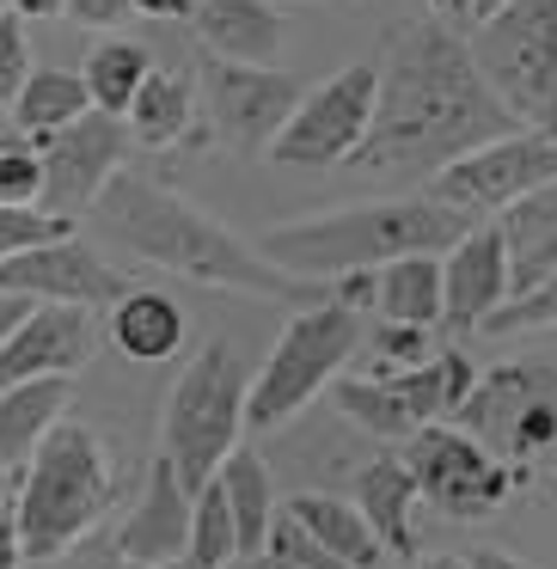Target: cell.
<instances>
[{
	"instance_id": "4",
	"label": "cell",
	"mask_w": 557,
	"mask_h": 569,
	"mask_svg": "<svg viewBox=\"0 0 557 569\" xmlns=\"http://www.w3.org/2000/svg\"><path fill=\"white\" fill-rule=\"evenodd\" d=\"M111 496H117V478L105 466V441L87 422L62 417L19 471V490H13L19 557L26 563H56L62 551H74L111 515Z\"/></svg>"
},
{
	"instance_id": "9",
	"label": "cell",
	"mask_w": 557,
	"mask_h": 569,
	"mask_svg": "<svg viewBox=\"0 0 557 569\" xmlns=\"http://www.w3.org/2000/svg\"><path fill=\"white\" fill-rule=\"evenodd\" d=\"M471 380H478L471 356L447 343V349H435L422 368L380 373V380H368V373L331 380V405L344 410L356 429L380 435V441H410L417 429L454 422L459 405H466V392H471Z\"/></svg>"
},
{
	"instance_id": "30",
	"label": "cell",
	"mask_w": 557,
	"mask_h": 569,
	"mask_svg": "<svg viewBox=\"0 0 557 569\" xmlns=\"http://www.w3.org/2000/svg\"><path fill=\"white\" fill-rule=\"evenodd\" d=\"M239 557V539H233V515H227L221 490L215 483H202L197 496H190V539H185V563L197 569H221Z\"/></svg>"
},
{
	"instance_id": "50",
	"label": "cell",
	"mask_w": 557,
	"mask_h": 569,
	"mask_svg": "<svg viewBox=\"0 0 557 569\" xmlns=\"http://www.w3.org/2000/svg\"><path fill=\"white\" fill-rule=\"evenodd\" d=\"M0 13H7V0H0Z\"/></svg>"
},
{
	"instance_id": "38",
	"label": "cell",
	"mask_w": 557,
	"mask_h": 569,
	"mask_svg": "<svg viewBox=\"0 0 557 569\" xmlns=\"http://www.w3.org/2000/svg\"><path fill=\"white\" fill-rule=\"evenodd\" d=\"M62 13L74 19V26H92V31H111V26H123V19H136L129 0H62Z\"/></svg>"
},
{
	"instance_id": "40",
	"label": "cell",
	"mask_w": 557,
	"mask_h": 569,
	"mask_svg": "<svg viewBox=\"0 0 557 569\" xmlns=\"http://www.w3.org/2000/svg\"><path fill=\"white\" fill-rule=\"evenodd\" d=\"M466 569H533V563H520L515 551H503V545H478V551L466 557Z\"/></svg>"
},
{
	"instance_id": "16",
	"label": "cell",
	"mask_w": 557,
	"mask_h": 569,
	"mask_svg": "<svg viewBox=\"0 0 557 569\" xmlns=\"http://www.w3.org/2000/svg\"><path fill=\"white\" fill-rule=\"evenodd\" d=\"M92 361V319L80 307H31L0 349V392L26 380H74Z\"/></svg>"
},
{
	"instance_id": "43",
	"label": "cell",
	"mask_w": 557,
	"mask_h": 569,
	"mask_svg": "<svg viewBox=\"0 0 557 569\" xmlns=\"http://www.w3.org/2000/svg\"><path fill=\"white\" fill-rule=\"evenodd\" d=\"M13 490H19V471H7V466H0V520L13 515Z\"/></svg>"
},
{
	"instance_id": "12",
	"label": "cell",
	"mask_w": 557,
	"mask_h": 569,
	"mask_svg": "<svg viewBox=\"0 0 557 569\" xmlns=\"http://www.w3.org/2000/svg\"><path fill=\"white\" fill-rule=\"evenodd\" d=\"M374 92H380V68L356 62L344 74H331L325 87H312L295 104L282 129L270 141V160L288 172H319V166H349V153L361 148L374 123Z\"/></svg>"
},
{
	"instance_id": "11",
	"label": "cell",
	"mask_w": 557,
	"mask_h": 569,
	"mask_svg": "<svg viewBox=\"0 0 557 569\" xmlns=\"http://www.w3.org/2000/svg\"><path fill=\"white\" fill-rule=\"evenodd\" d=\"M405 471L410 483H417V502L441 508V515L454 520H484L496 515V508L515 496V471L503 466V459L490 453V447H478L459 422H435V429H417L405 441Z\"/></svg>"
},
{
	"instance_id": "7",
	"label": "cell",
	"mask_w": 557,
	"mask_h": 569,
	"mask_svg": "<svg viewBox=\"0 0 557 569\" xmlns=\"http://www.w3.org/2000/svg\"><path fill=\"white\" fill-rule=\"evenodd\" d=\"M454 422L478 447H490L520 483L557 471V356H520L471 380Z\"/></svg>"
},
{
	"instance_id": "19",
	"label": "cell",
	"mask_w": 557,
	"mask_h": 569,
	"mask_svg": "<svg viewBox=\"0 0 557 569\" xmlns=\"http://www.w3.org/2000/svg\"><path fill=\"white\" fill-rule=\"evenodd\" d=\"M185 26L215 62L270 68L282 50V13H270V0H190Z\"/></svg>"
},
{
	"instance_id": "46",
	"label": "cell",
	"mask_w": 557,
	"mask_h": 569,
	"mask_svg": "<svg viewBox=\"0 0 557 569\" xmlns=\"http://www.w3.org/2000/svg\"><path fill=\"white\" fill-rule=\"evenodd\" d=\"M417 569H466V557H429V563H417Z\"/></svg>"
},
{
	"instance_id": "26",
	"label": "cell",
	"mask_w": 557,
	"mask_h": 569,
	"mask_svg": "<svg viewBox=\"0 0 557 569\" xmlns=\"http://www.w3.org/2000/svg\"><path fill=\"white\" fill-rule=\"evenodd\" d=\"M92 104H87V87H80V74H68V68H31V80L19 87V99L7 104V129H13L26 148H38V141H50L56 129L80 123Z\"/></svg>"
},
{
	"instance_id": "37",
	"label": "cell",
	"mask_w": 557,
	"mask_h": 569,
	"mask_svg": "<svg viewBox=\"0 0 557 569\" xmlns=\"http://www.w3.org/2000/svg\"><path fill=\"white\" fill-rule=\"evenodd\" d=\"M56 563H62V569H141V563H129V557L117 551L111 532H87V539H80L74 551H62Z\"/></svg>"
},
{
	"instance_id": "8",
	"label": "cell",
	"mask_w": 557,
	"mask_h": 569,
	"mask_svg": "<svg viewBox=\"0 0 557 569\" xmlns=\"http://www.w3.org/2000/svg\"><path fill=\"white\" fill-rule=\"evenodd\" d=\"M361 349V312L319 300V307L295 312L276 337V349L263 356V368L251 373L246 392V429H282L288 417L312 405L331 380H344V368Z\"/></svg>"
},
{
	"instance_id": "47",
	"label": "cell",
	"mask_w": 557,
	"mask_h": 569,
	"mask_svg": "<svg viewBox=\"0 0 557 569\" xmlns=\"http://www.w3.org/2000/svg\"><path fill=\"white\" fill-rule=\"evenodd\" d=\"M221 569H263V557H233V563H221Z\"/></svg>"
},
{
	"instance_id": "28",
	"label": "cell",
	"mask_w": 557,
	"mask_h": 569,
	"mask_svg": "<svg viewBox=\"0 0 557 569\" xmlns=\"http://www.w3.org/2000/svg\"><path fill=\"white\" fill-rule=\"evenodd\" d=\"M148 74H153L148 43H136V38H99L87 50L80 87H87L92 111H105V117H117V123H123V111L136 104V92H141V80H148Z\"/></svg>"
},
{
	"instance_id": "32",
	"label": "cell",
	"mask_w": 557,
	"mask_h": 569,
	"mask_svg": "<svg viewBox=\"0 0 557 569\" xmlns=\"http://www.w3.org/2000/svg\"><path fill=\"white\" fill-rule=\"evenodd\" d=\"M435 337L417 331V325H380V331L368 337V380H380V373H405V368H422V361L435 356Z\"/></svg>"
},
{
	"instance_id": "34",
	"label": "cell",
	"mask_w": 557,
	"mask_h": 569,
	"mask_svg": "<svg viewBox=\"0 0 557 569\" xmlns=\"http://www.w3.org/2000/svg\"><path fill=\"white\" fill-rule=\"evenodd\" d=\"M263 569H344L331 551H319V545L307 539V532L295 527V520L276 508V520H270V532H263Z\"/></svg>"
},
{
	"instance_id": "33",
	"label": "cell",
	"mask_w": 557,
	"mask_h": 569,
	"mask_svg": "<svg viewBox=\"0 0 557 569\" xmlns=\"http://www.w3.org/2000/svg\"><path fill=\"white\" fill-rule=\"evenodd\" d=\"M56 239H74V221L43 214V209H0V263L19 258V251L56 246Z\"/></svg>"
},
{
	"instance_id": "45",
	"label": "cell",
	"mask_w": 557,
	"mask_h": 569,
	"mask_svg": "<svg viewBox=\"0 0 557 569\" xmlns=\"http://www.w3.org/2000/svg\"><path fill=\"white\" fill-rule=\"evenodd\" d=\"M429 7H435L441 19H466V0H429Z\"/></svg>"
},
{
	"instance_id": "44",
	"label": "cell",
	"mask_w": 557,
	"mask_h": 569,
	"mask_svg": "<svg viewBox=\"0 0 557 569\" xmlns=\"http://www.w3.org/2000/svg\"><path fill=\"white\" fill-rule=\"evenodd\" d=\"M503 7H508V0H466V19H471V26H484V19L503 13Z\"/></svg>"
},
{
	"instance_id": "27",
	"label": "cell",
	"mask_w": 557,
	"mask_h": 569,
	"mask_svg": "<svg viewBox=\"0 0 557 569\" xmlns=\"http://www.w3.org/2000/svg\"><path fill=\"white\" fill-rule=\"evenodd\" d=\"M111 343L129 361H166L185 343V307L160 288H129L111 307Z\"/></svg>"
},
{
	"instance_id": "3",
	"label": "cell",
	"mask_w": 557,
	"mask_h": 569,
	"mask_svg": "<svg viewBox=\"0 0 557 569\" xmlns=\"http://www.w3.org/2000/svg\"><path fill=\"white\" fill-rule=\"evenodd\" d=\"M466 233H471L466 214L435 209L429 197H380L312 214V221L270 227L258 239V258H270L276 270L300 276V282L331 288L337 276H374L398 258H441Z\"/></svg>"
},
{
	"instance_id": "18",
	"label": "cell",
	"mask_w": 557,
	"mask_h": 569,
	"mask_svg": "<svg viewBox=\"0 0 557 569\" xmlns=\"http://www.w3.org/2000/svg\"><path fill=\"white\" fill-rule=\"evenodd\" d=\"M111 539H117V551H123L129 563H141V569H160V563H172V557H185L190 490L178 483V471L166 466V459L148 466V490H141V502L123 515V527H117Z\"/></svg>"
},
{
	"instance_id": "6",
	"label": "cell",
	"mask_w": 557,
	"mask_h": 569,
	"mask_svg": "<svg viewBox=\"0 0 557 569\" xmlns=\"http://www.w3.org/2000/svg\"><path fill=\"white\" fill-rule=\"evenodd\" d=\"M466 56L515 129L557 136V0H508L471 26Z\"/></svg>"
},
{
	"instance_id": "20",
	"label": "cell",
	"mask_w": 557,
	"mask_h": 569,
	"mask_svg": "<svg viewBox=\"0 0 557 569\" xmlns=\"http://www.w3.org/2000/svg\"><path fill=\"white\" fill-rule=\"evenodd\" d=\"M496 246H503V270H508V300L539 288L557 270V184L533 190V197L508 202L496 214Z\"/></svg>"
},
{
	"instance_id": "5",
	"label": "cell",
	"mask_w": 557,
	"mask_h": 569,
	"mask_svg": "<svg viewBox=\"0 0 557 569\" xmlns=\"http://www.w3.org/2000/svg\"><path fill=\"white\" fill-rule=\"evenodd\" d=\"M246 392H251V368L227 337H215L202 356H190V368L178 373L172 398H166V447L160 459L178 471L190 496L221 471V459L239 447L246 429Z\"/></svg>"
},
{
	"instance_id": "14",
	"label": "cell",
	"mask_w": 557,
	"mask_h": 569,
	"mask_svg": "<svg viewBox=\"0 0 557 569\" xmlns=\"http://www.w3.org/2000/svg\"><path fill=\"white\" fill-rule=\"evenodd\" d=\"M31 153H38V172H43L38 209L74 221V214H87L92 202H99V190L123 172L129 129L117 123V117H105V111H87L80 123L56 129V136L38 141Z\"/></svg>"
},
{
	"instance_id": "49",
	"label": "cell",
	"mask_w": 557,
	"mask_h": 569,
	"mask_svg": "<svg viewBox=\"0 0 557 569\" xmlns=\"http://www.w3.org/2000/svg\"><path fill=\"white\" fill-rule=\"evenodd\" d=\"M13 141H19V136H13V129H0V148H13Z\"/></svg>"
},
{
	"instance_id": "13",
	"label": "cell",
	"mask_w": 557,
	"mask_h": 569,
	"mask_svg": "<svg viewBox=\"0 0 557 569\" xmlns=\"http://www.w3.org/2000/svg\"><path fill=\"white\" fill-rule=\"evenodd\" d=\"M300 99L307 92L288 68H246V62H215V56H202L197 68V111L233 148H270Z\"/></svg>"
},
{
	"instance_id": "39",
	"label": "cell",
	"mask_w": 557,
	"mask_h": 569,
	"mask_svg": "<svg viewBox=\"0 0 557 569\" xmlns=\"http://www.w3.org/2000/svg\"><path fill=\"white\" fill-rule=\"evenodd\" d=\"M31 307H38V300H19V295H0V349H7V337L19 331V325L31 319Z\"/></svg>"
},
{
	"instance_id": "10",
	"label": "cell",
	"mask_w": 557,
	"mask_h": 569,
	"mask_svg": "<svg viewBox=\"0 0 557 569\" xmlns=\"http://www.w3.org/2000/svg\"><path fill=\"white\" fill-rule=\"evenodd\" d=\"M557 184V136H533V129H515L503 141H484L466 160L441 166L429 178V202L435 209L466 214L471 227L496 221L508 202L533 197V190Z\"/></svg>"
},
{
	"instance_id": "51",
	"label": "cell",
	"mask_w": 557,
	"mask_h": 569,
	"mask_svg": "<svg viewBox=\"0 0 557 569\" xmlns=\"http://www.w3.org/2000/svg\"><path fill=\"white\" fill-rule=\"evenodd\" d=\"M0 129H7V117H0Z\"/></svg>"
},
{
	"instance_id": "29",
	"label": "cell",
	"mask_w": 557,
	"mask_h": 569,
	"mask_svg": "<svg viewBox=\"0 0 557 569\" xmlns=\"http://www.w3.org/2000/svg\"><path fill=\"white\" fill-rule=\"evenodd\" d=\"M374 307L386 325L435 331L441 325V258H398L374 270Z\"/></svg>"
},
{
	"instance_id": "35",
	"label": "cell",
	"mask_w": 557,
	"mask_h": 569,
	"mask_svg": "<svg viewBox=\"0 0 557 569\" xmlns=\"http://www.w3.org/2000/svg\"><path fill=\"white\" fill-rule=\"evenodd\" d=\"M31 80V38L19 13H0V117L19 99V87Z\"/></svg>"
},
{
	"instance_id": "42",
	"label": "cell",
	"mask_w": 557,
	"mask_h": 569,
	"mask_svg": "<svg viewBox=\"0 0 557 569\" xmlns=\"http://www.w3.org/2000/svg\"><path fill=\"white\" fill-rule=\"evenodd\" d=\"M7 13H19V19H56V13H62V0H7Z\"/></svg>"
},
{
	"instance_id": "15",
	"label": "cell",
	"mask_w": 557,
	"mask_h": 569,
	"mask_svg": "<svg viewBox=\"0 0 557 569\" xmlns=\"http://www.w3.org/2000/svg\"><path fill=\"white\" fill-rule=\"evenodd\" d=\"M129 288L136 282L111 258H99L87 239H56V246L19 251L0 263V295L38 300V307H117Z\"/></svg>"
},
{
	"instance_id": "48",
	"label": "cell",
	"mask_w": 557,
	"mask_h": 569,
	"mask_svg": "<svg viewBox=\"0 0 557 569\" xmlns=\"http://www.w3.org/2000/svg\"><path fill=\"white\" fill-rule=\"evenodd\" d=\"M160 569H197V563H185V557H172V563H160Z\"/></svg>"
},
{
	"instance_id": "17",
	"label": "cell",
	"mask_w": 557,
	"mask_h": 569,
	"mask_svg": "<svg viewBox=\"0 0 557 569\" xmlns=\"http://www.w3.org/2000/svg\"><path fill=\"white\" fill-rule=\"evenodd\" d=\"M503 300H508L503 246H496V227L478 221L454 251H441V325L447 331H478Z\"/></svg>"
},
{
	"instance_id": "24",
	"label": "cell",
	"mask_w": 557,
	"mask_h": 569,
	"mask_svg": "<svg viewBox=\"0 0 557 569\" xmlns=\"http://www.w3.org/2000/svg\"><path fill=\"white\" fill-rule=\"evenodd\" d=\"M282 515L295 520L300 532H307L319 551H331L344 569H374L380 563V539L368 532V520L356 515V508L344 502V496H325V490H300V496H288L282 502Z\"/></svg>"
},
{
	"instance_id": "25",
	"label": "cell",
	"mask_w": 557,
	"mask_h": 569,
	"mask_svg": "<svg viewBox=\"0 0 557 569\" xmlns=\"http://www.w3.org/2000/svg\"><path fill=\"white\" fill-rule=\"evenodd\" d=\"M209 483L221 490L227 515H233L239 557H258L263 551V532H270V520H276V483H270V466L258 459V447H233Z\"/></svg>"
},
{
	"instance_id": "21",
	"label": "cell",
	"mask_w": 557,
	"mask_h": 569,
	"mask_svg": "<svg viewBox=\"0 0 557 569\" xmlns=\"http://www.w3.org/2000/svg\"><path fill=\"white\" fill-rule=\"evenodd\" d=\"M123 129L136 148H185V141H202V111H197V80L178 74V68H153L141 80L136 104L123 111Z\"/></svg>"
},
{
	"instance_id": "2",
	"label": "cell",
	"mask_w": 557,
	"mask_h": 569,
	"mask_svg": "<svg viewBox=\"0 0 557 569\" xmlns=\"http://www.w3.org/2000/svg\"><path fill=\"white\" fill-rule=\"evenodd\" d=\"M92 221L111 246L136 251V258L160 263V270L185 276L202 288H227V295H258V300H282V307H319L331 300L325 282H300V276L276 270L270 258H258V246H246L239 233H227L221 221H209L202 209H190L178 190L153 184L148 172L123 166L111 184L92 202Z\"/></svg>"
},
{
	"instance_id": "31",
	"label": "cell",
	"mask_w": 557,
	"mask_h": 569,
	"mask_svg": "<svg viewBox=\"0 0 557 569\" xmlns=\"http://www.w3.org/2000/svg\"><path fill=\"white\" fill-rule=\"evenodd\" d=\"M478 331H490V337H520V331H557V270L545 276L539 288H527V295L503 300V307H496L490 319L478 325Z\"/></svg>"
},
{
	"instance_id": "1",
	"label": "cell",
	"mask_w": 557,
	"mask_h": 569,
	"mask_svg": "<svg viewBox=\"0 0 557 569\" xmlns=\"http://www.w3.org/2000/svg\"><path fill=\"white\" fill-rule=\"evenodd\" d=\"M380 68V92H374V123L361 136V148L349 153V166L368 178H422L429 184L441 166L466 160L484 141L515 136V117L490 99V87L478 80L466 43L441 26L422 19L392 43V56Z\"/></svg>"
},
{
	"instance_id": "36",
	"label": "cell",
	"mask_w": 557,
	"mask_h": 569,
	"mask_svg": "<svg viewBox=\"0 0 557 569\" xmlns=\"http://www.w3.org/2000/svg\"><path fill=\"white\" fill-rule=\"evenodd\" d=\"M38 190H43L38 153H31L26 141L0 148V209H38Z\"/></svg>"
},
{
	"instance_id": "23",
	"label": "cell",
	"mask_w": 557,
	"mask_h": 569,
	"mask_svg": "<svg viewBox=\"0 0 557 569\" xmlns=\"http://www.w3.org/2000/svg\"><path fill=\"white\" fill-rule=\"evenodd\" d=\"M74 405V380H26L0 392V466L26 471V459L38 453V441L68 417Z\"/></svg>"
},
{
	"instance_id": "22",
	"label": "cell",
	"mask_w": 557,
	"mask_h": 569,
	"mask_svg": "<svg viewBox=\"0 0 557 569\" xmlns=\"http://www.w3.org/2000/svg\"><path fill=\"white\" fill-rule=\"evenodd\" d=\"M349 508L368 520V532L380 539V551H410V545H417V508L422 502H417V483H410V471H405L398 453H380V459H368V466L356 471Z\"/></svg>"
},
{
	"instance_id": "41",
	"label": "cell",
	"mask_w": 557,
	"mask_h": 569,
	"mask_svg": "<svg viewBox=\"0 0 557 569\" xmlns=\"http://www.w3.org/2000/svg\"><path fill=\"white\" fill-rule=\"evenodd\" d=\"M0 569H26V557H19V532H13V515L0 520Z\"/></svg>"
}]
</instances>
